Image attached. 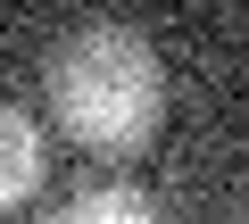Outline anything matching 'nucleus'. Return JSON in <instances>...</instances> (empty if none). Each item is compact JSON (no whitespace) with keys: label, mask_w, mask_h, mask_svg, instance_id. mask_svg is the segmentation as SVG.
I'll use <instances>...</instances> for the list:
<instances>
[{"label":"nucleus","mask_w":249,"mask_h":224,"mask_svg":"<svg viewBox=\"0 0 249 224\" xmlns=\"http://www.w3.org/2000/svg\"><path fill=\"white\" fill-rule=\"evenodd\" d=\"M42 75H50L58 133H75V150H91V158H133L166 125V67H158V50L133 25H116V17L75 25L50 50Z\"/></svg>","instance_id":"1"},{"label":"nucleus","mask_w":249,"mask_h":224,"mask_svg":"<svg viewBox=\"0 0 249 224\" xmlns=\"http://www.w3.org/2000/svg\"><path fill=\"white\" fill-rule=\"evenodd\" d=\"M42 191V117L17 100H0V216Z\"/></svg>","instance_id":"2"},{"label":"nucleus","mask_w":249,"mask_h":224,"mask_svg":"<svg viewBox=\"0 0 249 224\" xmlns=\"http://www.w3.org/2000/svg\"><path fill=\"white\" fill-rule=\"evenodd\" d=\"M42 224H166V216H158V199L133 191V183H100V191H75L67 207H50Z\"/></svg>","instance_id":"3"}]
</instances>
